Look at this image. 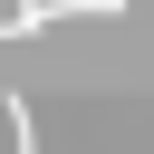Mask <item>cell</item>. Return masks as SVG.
I'll use <instances>...</instances> for the list:
<instances>
[{
  "label": "cell",
  "mask_w": 154,
  "mask_h": 154,
  "mask_svg": "<svg viewBox=\"0 0 154 154\" xmlns=\"http://www.w3.org/2000/svg\"><path fill=\"white\" fill-rule=\"evenodd\" d=\"M58 10H96V19H116L125 0H19V10H10V38H38V29L58 19Z\"/></svg>",
  "instance_id": "1"
},
{
  "label": "cell",
  "mask_w": 154,
  "mask_h": 154,
  "mask_svg": "<svg viewBox=\"0 0 154 154\" xmlns=\"http://www.w3.org/2000/svg\"><path fill=\"white\" fill-rule=\"evenodd\" d=\"M10 135H19V154H38V125H29V96H10Z\"/></svg>",
  "instance_id": "2"
}]
</instances>
